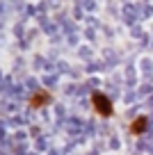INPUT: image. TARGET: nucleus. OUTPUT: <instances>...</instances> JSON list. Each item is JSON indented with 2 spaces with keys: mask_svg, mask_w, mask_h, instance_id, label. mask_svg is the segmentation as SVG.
I'll return each instance as SVG.
<instances>
[{
  "mask_svg": "<svg viewBox=\"0 0 153 155\" xmlns=\"http://www.w3.org/2000/svg\"><path fill=\"white\" fill-rule=\"evenodd\" d=\"M48 101H50V94H46V91H39V94H34V96H32V101H30V103H32L34 107H43Z\"/></svg>",
  "mask_w": 153,
  "mask_h": 155,
  "instance_id": "7ed1b4c3",
  "label": "nucleus"
},
{
  "mask_svg": "<svg viewBox=\"0 0 153 155\" xmlns=\"http://www.w3.org/2000/svg\"><path fill=\"white\" fill-rule=\"evenodd\" d=\"M144 130H146V116H137V119L130 123V128H128L130 135H142Z\"/></svg>",
  "mask_w": 153,
  "mask_h": 155,
  "instance_id": "f03ea898",
  "label": "nucleus"
},
{
  "mask_svg": "<svg viewBox=\"0 0 153 155\" xmlns=\"http://www.w3.org/2000/svg\"><path fill=\"white\" fill-rule=\"evenodd\" d=\"M91 105H94V110L98 112L100 116H112V112H114V107H112V101L105 96V94H98V91L91 96Z\"/></svg>",
  "mask_w": 153,
  "mask_h": 155,
  "instance_id": "f257e3e1",
  "label": "nucleus"
}]
</instances>
